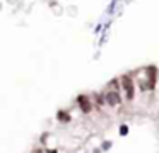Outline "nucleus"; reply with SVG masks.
<instances>
[{
  "mask_svg": "<svg viewBox=\"0 0 159 153\" xmlns=\"http://www.w3.org/2000/svg\"><path fill=\"white\" fill-rule=\"evenodd\" d=\"M120 134H122V136L128 134V128H127V126H122V128H120Z\"/></svg>",
  "mask_w": 159,
  "mask_h": 153,
  "instance_id": "423d86ee",
  "label": "nucleus"
},
{
  "mask_svg": "<svg viewBox=\"0 0 159 153\" xmlns=\"http://www.w3.org/2000/svg\"><path fill=\"white\" fill-rule=\"evenodd\" d=\"M147 73H149V87L152 89L154 82H156V77H154V75H156V70L154 68H147Z\"/></svg>",
  "mask_w": 159,
  "mask_h": 153,
  "instance_id": "20e7f679",
  "label": "nucleus"
},
{
  "mask_svg": "<svg viewBox=\"0 0 159 153\" xmlns=\"http://www.w3.org/2000/svg\"><path fill=\"white\" fill-rule=\"evenodd\" d=\"M110 146H111V143H108V141H106L104 145H103V148H104V150H106V148H110Z\"/></svg>",
  "mask_w": 159,
  "mask_h": 153,
  "instance_id": "0eeeda50",
  "label": "nucleus"
},
{
  "mask_svg": "<svg viewBox=\"0 0 159 153\" xmlns=\"http://www.w3.org/2000/svg\"><path fill=\"white\" fill-rule=\"evenodd\" d=\"M79 106H80V109L84 112H91V104H89V100H87V97L86 95H79Z\"/></svg>",
  "mask_w": 159,
  "mask_h": 153,
  "instance_id": "7ed1b4c3",
  "label": "nucleus"
},
{
  "mask_svg": "<svg viewBox=\"0 0 159 153\" xmlns=\"http://www.w3.org/2000/svg\"><path fill=\"white\" fill-rule=\"evenodd\" d=\"M106 102H108L110 106H118V104H120V95H118L117 90H110V92L106 94Z\"/></svg>",
  "mask_w": 159,
  "mask_h": 153,
  "instance_id": "f03ea898",
  "label": "nucleus"
},
{
  "mask_svg": "<svg viewBox=\"0 0 159 153\" xmlns=\"http://www.w3.org/2000/svg\"><path fill=\"white\" fill-rule=\"evenodd\" d=\"M58 117H60V121H64V122L70 121V116L69 114H65V112H58Z\"/></svg>",
  "mask_w": 159,
  "mask_h": 153,
  "instance_id": "39448f33",
  "label": "nucleus"
},
{
  "mask_svg": "<svg viewBox=\"0 0 159 153\" xmlns=\"http://www.w3.org/2000/svg\"><path fill=\"white\" fill-rule=\"evenodd\" d=\"M122 85H123V90L127 92L128 99H133V90H135V87H133V82L128 75H123L122 77Z\"/></svg>",
  "mask_w": 159,
  "mask_h": 153,
  "instance_id": "f257e3e1",
  "label": "nucleus"
}]
</instances>
